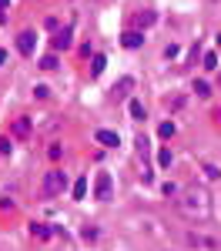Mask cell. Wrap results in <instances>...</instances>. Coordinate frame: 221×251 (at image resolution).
Returning <instances> with one entry per match:
<instances>
[{
	"mask_svg": "<svg viewBox=\"0 0 221 251\" xmlns=\"http://www.w3.org/2000/svg\"><path fill=\"white\" fill-rule=\"evenodd\" d=\"M178 208L188 214V218H208V214H211V198H208L204 188H188V191H181Z\"/></svg>",
	"mask_w": 221,
	"mask_h": 251,
	"instance_id": "1",
	"label": "cell"
},
{
	"mask_svg": "<svg viewBox=\"0 0 221 251\" xmlns=\"http://www.w3.org/2000/svg\"><path fill=\"white\" fill-rule=\"evenodd\" d=\"M64 188H67V174L60 171V168H54V171L44 174V181H40V198H57V194H64Z\"/></svg>",
	"mask_w": 221,
	"mask_h": 251,
	"instance_id": "2",
	"label": "cell"
},
{
	"mask_svg": "<svg viewBox=\"0 0 221 251\" xmlns=\"http://www.w3.org/2000/svg\"><path fill=\"white\" fill-rule=\"evenodd\" d=\"M34 44H37V37H34L30 30H24V34H17V50L24 54V57H30V54H34Z\"/></svg>",
	"mask_w": 221,
	"mask_h": 251,
	"instance_id": "3",
	"label": "cell"
},
{
	"mask_svg": "<svg viewBox=\"0 0 221 251\" xmlns=\"http://www.w3.org/2000/svg\"><path fill=\"white\" fill-rule=\"evenodd\" d=\"M94 194H98L100 201H107V198H111V174H107V171H100V174H98V184H94Z\"/></svg>",
	"mask_w": 221,
	"mask_h": 251,
	"instance_id": "4",
	"label": "cell"
},
{
	"mask_svg": "<svg viewBox=\"0 0 221 251\" xmlns=\"http://www.w3.org/2000/svg\"><path fill=\"white\" fill-rule=\"evenodd\" d=\"M50 44H54V50H67V47H71V27H60Z\"/></svg>",
	"mask_w": 221,
	"mask_h": 251,
	"instance_id": "5",
	"label": "cell"
},
{
	"mask_svg": "<svg viewBox=\"0 0 221 251\" xmlns=\"http://www.w3.org/2000/svg\"><path fill=\"white\" fill-rule=\"evenodd\" d=\"M94 137H98V144H104V148H118V144H121V137L114 134V131H104V127H100Z\"/></svg>",
	"mask_w": 221,
	"mask_h": 251,
	"instance_id": "6",
	"label": "cell"
},
{
	"mask_svg": "<svg viewBox=\"0 0 221 251\" xmlns=\"http://www.w3.org/2000/svg\"><path fill=\"white\" fill-rule=\"evenodd\" d=\"M121 44H124V47H127V50H134V47H141V44H144V37H141L138 30H127V34H124V37H121Z\"/></svg>",
	"mask_w": 221,
	"mask_h": 251,
	"instance_id": "7",
	"label": "cell"
},
{
	"mask_svg": "<svg viewBox=\"0 0 221 251\" xmlns=\"http://www.w3.org/2000/svg\"><path fill=\"white\" fill-rule=\"evenodd\" d=\"M14 134H17V137L30 134V117H17V121H14Z\"/></svg>",
	"mask_w": 221,
	"mask_h": 251,
	"instance_id": "8",
	"label": "cell"
},
{
	"mask_svg": "<svg viewBox=\"0 0 221 251\" xmlns=\"http://www.w3.org/2000/svg\"><path fill=\"white\" fill-rule=\"evenodd\" d=\"M74 201H84V198H87V177H80V181H74Z\"/></svg>",
	"mask_w": 221,
	"mask_h": 251,
	"instance_id": "9",
	"label": "cell"
},
{
	"mask_svg": "<svg viewBox=\"0 0 221 251\" xmlns=\"http://www.w3.org/2000/svg\"><path fill=\"white\" fill-rule=\"evenodd\" d=\"M104 64H107V57H104V54H94V60H91V74H94V77L104 74Z\"/></svg>",
	"mask_w": 221,
	"mask_h": 251,
	"instance_id": "10",
	"label": "cell"
},
{
	"mask_svg": "<svg viewBox=\"0 0 221 251\" xmlns=\"http://www.w3.org/2000/svg\"><path fill=\"white\" fill-rule=\"evenodd\" d=\"M30 234H34L37 241H47V238H50V228H47V225H30Z\"/></svg>",
	"mask_w": 221,
	"mask_h": 251,
	"instance_id": "11",
	"label": "cell"
},
{
	"mask_svg": "<svg viewBox=\"0 0 221 251\" xmlns=\"http://www.w3.org/2000/svg\"><path fill=\"white\" fill-rule=\"evenodd\" d=\"M154 20H158V14H154V10H144V14H138V27H151Z\"/></svg>",
	"mask_w": 221,
	"mask_h": 251,
	"instance_id": "12",
	"label": "cell"
},
{
	"mask_svg": "<svg viewBox=\"0 0 221 251\" xmlns=\"http://www.w3.org/2000/svg\"><path fill=\"white\" fill-rule=\"evenodd\" d=\"M131 117L134 121H144V104L141 100H131Z\"/></svg>",
	"mask_w": 221,
	"mask_h": 251,
	"instance_id": "13",
	"label": "cell"
},
{
	"mask_svg": "<svg viewBox=\"0 0 221 251\" xmlns=\"http://www.w3.org/2000/svg\"><path fill=\"white\" fill-rule=\"evenodd\" d=\"M40 67H44V71H54V67H57V57H54V54L40 57Z\"/></svg>",
	"mask_w": 221,
	"mask_h": 251,
	"instance_id": "14",
	"label": "cell"
},
{
	"mask_svg": "<svg viewBox=\"0 0 221 251\" xmlns=\"http://www.w3.org/2000/svg\"><path fill=\"white\" fill-rule=\"evenodd\" d=\"M158 134L164 137V141H168V137L174 134V124H171V121H164V124H161V127H158Z\"/></svg>",
	"mask_w": 221,
	"mask_h": 251,
	"instance_id": "15",
	"label": "cell"
},
{
	"mask_svg": "<svg viewBox=\"0 0 221 251\" xmlns=\"http://www.w3.org/2000/svg\"><path fill=\"white\" fill-rule=\"evenodd\" d=\"M131 84H134V80H131V77H124V80L118 84V91H114V94H118V97H124L127 91H131Z\"/></svg>",
	"mask_w": 221,
	"mask_h": 251,
	"instance_id": "16",
	"label": "cell"
},
{
	"mask_svg": "<svg viewBox=\"0 0 221 251\" xmlns=\"http://www.w3.org/2000/svg\"><path fill=\"white\" fill-rule=\"evenodd\" d=\"M195 91H198V97H208V94H211V87H208L204 80H195Z\"/></svg>",
	"mask_w": 221,
	"mask_h": 251,
	"instance_id": "17",
	"label": "cell"
},
{
	"mask_svg": "<svg viewBox=\"0 0 221 251\" xmlns=\"http://www.w3.org/2000/svg\"><path fill=\"white\" fill-rule=\"evenodd\" d=\"M158 164H161V168H168V164H171V151H168V148L158 151Z\"/></svg>",
	"mask_w": 221,
	"mask_h": 251,
	"instance_id": "18",
	"label": "cell"
},
{
	"mask_svg": "<svg viewBox=\"0 0 221 251\" xmlns=\"http://www.w3.org/2000/svg\"><path fill=\"white\" fill-rule=\"evenodd\" d=\"M204 67L215 71V67H218V54H204Z\"/></svg>",
	"mask_w": 221,
	"mask_h": 251,
	"instance_id": "19",
	"label": "cell"
},
{
	"mask_svg": "<svg viewBox=\"0 0 221 251\" xmlns=\"http://www.w3.org/2000/svg\"><path fill=\"white\" fill-rule=\"evenodd\" d=\"M0 154H10V144H7V137H0Z\"/></svg>",
	"mask_w": 221,
	"mask_h": 251,
	"instance_id": "20",
	"label": "cell"
},
{
	"mask_svg": "<svg viewBox=\"0 0 221 251\" xmlns=\"http://www.w3.org/2000/svg\"><path fill=\"white\" fill-rule=\"evenodd\" d=\"M3 7H7V0H0V20H3Z\"/></svg>",
	"mask_w": 221,
	"mask_h": 251,
	"instance_id": "21",
	"label": "cell"
},
{
	"mask_svg": "<svg viewBox=\"0 0 221 251\" xmlns=\"http://www.w3.org/2000/svg\"><path fill=\"white\" fill-rule=\"evenodd\" d=\"M3 60H7V50H0V67H3Z\"/></svg>",
	"mask_w": 221,
	"mask_h": 251,
	"instance_id": "22",
	"label": "cell"
},
{
	"mask_svg": "<svg viewBox=\"0 0 221 251\" xmlns=\"http://www.w3.org/2000/svg\"><path fill=\"white\" fill-rule=\"evenodd\" d=\"M218 121H221V111H218Z\"/></svg>",
	"mask_w": 221,
	"mask_h": 251,
	"instance_id": "23",
	"label": "cell"
}]
</instances>
